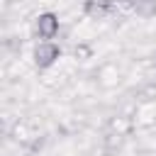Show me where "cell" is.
Masks as SVG:
<instances>
[{"mask_svg": "<svg viewBox=\"0 0 156 156\" xmlns=\"http://www.w3.org/2000/svg\"><path fill=\"white\" fill-rule=\"evenodd\" d=\"M34 58H37V66L46 68V66H51V63L58 58V46H56L51 39H44V41L34 49Z\"/></svg>", "mask_w": 156, "mask_h": 156, "instance_id": "cell-1", "label": "cell"}, {"mask_svg": "<svg viewBox=\"0 0 156 156\" xmlns=\"http://www.w3.org/2000/svg\"><path fill=\"white\" fill-rule=\"evenodd\" d=\"M56 32H58V20H56V15L44 12V15L37 17V34H39L41 39H51Z\"/></svg>", "mask_w": 156, "mask_h": 156, "instance_id": "cell-2", "label": "cell"}, {"mask_svg": "<svg viewBox=\"0 0 156 156\" xmlns=\"http://www.w3.org/2000/svg\"><path fill=\"white\" fill-rule=\"evenodd\" d=\"M132 5L136 10V15H141V17H149L156 12V0H134Z\"/></svg>", "mask_w": 156, "mask_h": 156, "instance_id": "cell-3", "label": "cell"}]
</instances>
